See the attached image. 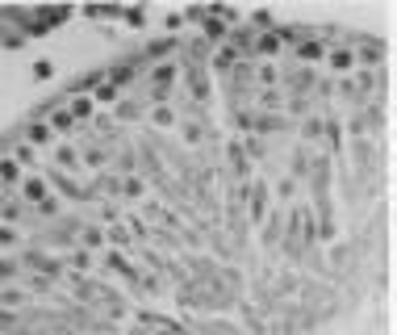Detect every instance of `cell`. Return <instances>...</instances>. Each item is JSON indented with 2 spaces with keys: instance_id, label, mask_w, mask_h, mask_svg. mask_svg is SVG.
Masks as SVG:
<instances>
[{
  "instance_id": "1",
  "label": "cell",
  "mask_w": 397,
  "mask_h": 335,
  "mask_svg": "<svg viewBox=\"0 0 397 335\" xmlns=\"http://www.w3.org/2000/svg\"><path fill=\"white\" fill-rule=\"evenodd\" d=\"M389 50L234 25L0 143V335H393Z\"/></svg>"
}]
</instances>
